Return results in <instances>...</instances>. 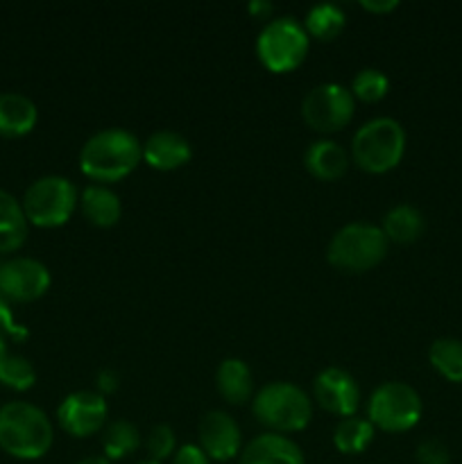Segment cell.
Wrapping results in <instances>:
<instances>
[{
    "instance_id": "1",
    "label": "cell",
    "mask_w": 462,
    "mask_h": 464,
    "mask_svg": "<svg viewBox=\"0 0 462 464\" xmlns=\"http://www.w3.org/2000/svg\"><path fill=\"white\" fill-rule=\"evenodd\" d=\"M143 161V143L131 131L111 127L86 139L80 150V170L98 184L125 179Z\"/></svg>"
},
{
    "instance_id": "2",
    "label": "cell",
    "mask_w": 462,
    "mask_h": 464,
    "mask_svg": "<svg viewBox=\"0 0 462 464\" xmlns=\"http://www.w3.org/2000/svg\"><path fill=\"white\" fill-rule=\"evenodd\" d=\"M54 430L50 417L27 401L0 406V449L18 460H39L50 451Z\"/></svg>"
},
{
    "instance_id": "3",
    "label": "cell",
    "mask_w": 462,
    "mask_h": 464,
    "mask_svg": "<svg viewBox=\"0 0 462 464\" xmlns=\"http://www.w3.org/2000/svg\"><path fill=\"white\" fill-rule=\"evenodd\" d=\"M252 412L270 433H299L313 420V401L299 385L274 381L252 397Z\"/></svg>"
},
{
    "instance_id": "4",
    "label": "cell",
    "mask_w": 462,
    "mask_h": 464,
    "mask_svg": "<svg viewBox=\"0 0 462 464\" xmlns=\"http://www.w3.org/2000/svg\"><path fill=\"white\" fill-rule=\"evenodd\" d=\"M406 154V130L390 116H379L358 127L351 139V159L361 170L383 175L394 170Z\"/></svg>"
},
{
    "instance_id": "5",
    "label": "cell",
    "mask_w": 462,
    "mask_h": 464,
    "mask_svg": "<svg viewBox=\"0 0 462 464\" xmlns=\"http://www.w3.org/2000/svg\"><path fill=\"white\" fill-rule=\"evenodd\" d=\"M390 240L371 222H349L333 234L326 247V261L340 272L362 275L388 256Z\"/></svg>"
},
{
    "instance_id": "6",
    "label": "cell",
    "mask_w": 462,
    "mask_h": 464,
    "mask_svg": "<svg viewBox=\"0 0 462 464\" xmlns=\"http://www.w3.org/2000/svg\"><path fill=\"white\" fill-rule=\"evenodd\" d=\"M311 36L294 16H276L263 25L256 39V57L270 72H290L303 63Z\"/></svg>"
},
{
    "instance_id": "7",
    "label": "cell",
    "mask_w": 462,
    "mask_h": 464,
    "mask_svg": "<svg viewBox=\"0 0 462 464\" xmlns=\"http://www.w3.org/2000/svg\"><path fill=\"white\" fill-rule=\"evenodd\" d=\"M77 202H80V193L75 184L62 175L39 177L27 186L21 199L27 222L41 229L66 225L77 208Z\"/></svg>"
},
{
    "instance_id": "8",
    "label": "cell",
    "mask_w": 462,
    "mask_h": 464,
    "mask_svg": "<svg viewBox=\"0 0 462 464\" xmlns=\"http://www.w3.org/2000/svg\"><path fill=\"white\" fill-rule=\"evenodd\" d=\"M424 403L419 392L403 381H385L367 401V420L383 433H406L421 420Z\"/></svg>"
},
{
    "instance_id": "9",
    "label": "cell",
    "mask_w": 462,
    "mask_h": 464,
    "mask_svg": "<svg viewBox=\"0 0 462 464\" xmlns=\"http://www.w3.org/2000/svg\"><path fill=\"white\" fill-rule=\"evenodd\" d=\"M356 113V98L351 91L335 82L317 84L303 95L302 118L313 131L335 134L351 122Z\"/></svg>"
},
{
    "instance_id": "10",
    "label": "cell",
    "mask_w": 462,
    "mask_h": 464,
    "mask_svg": "<svg viewBox=\"0 0 462 464\" xmlns=\"http://www.w3.org/2000/svg\"><path fill=\"white\" fill-rule=\"evenodd\" d=\"M109 403L93 390H77L66 394L57 406V421L68 435L77 440L102 433L107 426Z\"/></svg>"
},
{
    "instance_id": "11",
    "label": "cell",
    "mask_w": 462,
    "mask_h": 464,
    "mask_svg": "<svg viewBox=\"0 0 462 464\" xmlns=\"http://www.w3.org/2000/svg\"><path fill=\"white\" fill-rule=\"evenodd\" d=\"M50 284V270L36 258L16 256L0 266V297L7 302H36L48 293Z\"/></svg>"
},
{
    "instance_id": "12",
    "label": "cell",
    "mask_w": 462,
    "mask_h": 464,
    "mask_svg": "<svg viewBox=\"0 0 462 464\" xmlns=\"http://www.w3.org/2000/svg\"><path fill=\"white\" fill-rule=\"evenodd\" d=\"M313 397L317 406L335 417H353L361 406V388L347 370L326 367L313 381Z\"/></svg>"
},
{
    "instance_id": "13",
    "label": "cell",
    "mask_w": 462,
    "mask_h": 464,
    "mask_svg": "<svg viewBox=\"0 0 462 464\" xmlns=\"http://www.w3.org/2000/svg\"><path fill=\"white\" fill-rule=\"evenodd\" d=\"M199 449L211 460L226 462L243 451V433L234 417L225 411H208L197 426Z\"/></svg>"
},
{
    "instance_id": "14",
    "label": "cell",
    "mask_w": 462,
    "mask_h": 464,
    "mask_svg": "<svg viewBox=\"0 0 462 464\" xmlns=\"http://www.w3.org/2000/svg\"><path fill=\"white\" fill-rule=\"evenodd\" d=\"M193 159V145L184 134L172 130H159L143 143V161L161 172L177 170Z\"/></svg>"
},
{
    "instance_id": "15",
    "label": "cell",
    "mask_w": 462,
    "mask_h": 464,
    "mask_svg": "<svg viewBox=\"0 0 462 464\" xmlns=\"http://www.w3.org/2000/svg\"><path fill=\"white\" fill-rule=\"evenodd\" d=\"M240 464H306L303 451L294 440L281 433H261L240 451Z\"/></svg>"
},
{
    "instance_id": "16",
    "label": "cell",
    "mask_w": 462,
    "mask_h": 464,
    "mask_svg": "<svg viewBox=\"0 0 462 464\" xmlns=\"http://www.w3.org/2000/svg\"><path fill=\"white\" fill-rule=\"evenodd\" d=\"M303 166L315 179L338 181L349 170V154L335 140L320 139L308 145L306 154H303Z\"/></svg>"
},
{
    "instance_id": "17",
    "label": "cell",
    "mask_w": 462,
    "mask_h": 464,
    "mask_svg": "<svg viewBox=\"0 0 462 464\" xmlns=\"http://www.w3.org/2000/svg\"><path fill=\"white\" fill-rule=\"evenodd\" d=\"M39 121V109L27 95L0 93V136L5 139H18V136L30 134Z\"/></svg>"
},
{
    "instance_id": "18",
    "label": "cell",
    "mask_w": 462,
    "mask_h": 464,
    "mask_svg": "<svg viewBox=\"0 0 462 464\" xmlns=\"http://www.w3.org/2000/svg\"><path fill=\"white\" fill-rule=\"evenodd\" d=\"M77 207H80L82 216H84L91 225L100 227V229H109V227L118 225V220H120L122 216L120 198L102 184L86 186L80 193Z\"/></svg>"
},
{
    "instance_id": "19",
    "label": "cell",
    "mask_w": 462,
    "mask_h": 464,
    "mask_svg": "<svg viewBox=\"0 0 462 464\" xmlns=\"http://www.w3.org/2000/svg\"><path fill=\"white\" fill-rule=\"evenodd\" d=\"M216 385L220 397L231 406H243L252 399L254 379L252 370L243 358H225L217 365Z\"/></svg>"
},
{
    "instance_id": "20",
    "label": "cell",
    "mask_w": 462,
    "mask_h": 464,
    "mask_svg": "<svg viewBox=\"0 0 462 464\" xmlns=\"http://www.w3.org/2000/svg\"><path fill=\"white\" fill-rule=\"evenodd\" d=\"M383 229L385 238L390 243L397 245H410L415 240H419L426 231V218L412 204H397V207L390 208L383 216Z\"/></svg>"
},
{
    "instance_id": "21",
    "label": "cell",
    "mask_w": 462,
    "mask_h": 464,
    "mask_svg": "<svg viewBox=\"0 0 462 464\" xmlns=\"http://www.w3.org/2000/svg\"><path fill=\"white\" fill-rule=\"evenodd\" d=\"M27 222L23 204L7 190H0V254L16 252L27 240Z\"/></svg>"
},
{
    "instance_id": "22",
    "label": "cell",
    "mask_w": 462,
    "mask_h": 464,
    "mask_svg": "<svg viewBox=\"0 0 462 464\" xmlns=\"http://www.w3.org/2000/svg\"><path fill=\"white\" fill-rule=\"evenodd\" d=\"M376 429L365 417H344L333 429V447L344 456H358L374 442Z\"/></svg>"
},
{
    "instance_id": "23",
    "label": "cell",
    "mask_w": 462,
    "mask_h": 464,
    "mask_svg": "<svg viewBox=\"0 0 462 464\" xmlns=\"http://www.w3.org/2000/svg\"><path fill=\"white\" fill-rule=\"evenodd\" d=\"M428 362L444 381H448V383H462V340H435L428 349Z\"/></svg>"
},
{
    "instance_id": "24",
    "label": "cell",
    "mask_w": 462,
    "mask_h": 464,
    "mask_svg": "<svg viewBox=\"0 0 462 464\" xmlns=\"http://www.w3.org/2000/svg\"><path fill=\"white\" fill-rule=\"evenodd\" d=\"M140 447V433L131 421L116 420L104 426L102 451L107 460H122Z\"/></svg>"
},
{
    "instance_id": "25",
    "label": "cell",
    "mask_w": 462,
    "mask_h": 464,
    "mask_svg": "<svg viewBox=\"0 0 462 464\" xmlns=\"http://www.w3.org/2000/svg\"><path fill=\"white\" fill-rule=\"evenodd\" d=\"M344 12L338 5L331 3H320L313 5L308 9L306 18H303V30L308 32V36L320 41H333L335 36L342 32L344 27Z\"/></svg>"
},
{
    "instance_id": "26",
    "label": "cell",
    "mask_w": 462,
    "mask_h": 464,
    "mask_svg": "<svg viewBox=\"0 0 462 464\" xmlns=\"http://www.w3.org/2000/svg\"><path fill=\"white\" fill-rule=\"evenodd\" d=\"M349 91H351L353 98L361 100V102H379V100H383L385 95H388L390 80L383 71H379V68H362V71H358L356 75H353Z\"/></svg>"
},
{
    "instance_id": "27",
    "label": "cell",
    "mask_w": 462,
    "mask_h": 464,
    "mask_svg": "<svg viewBox=\"0 0 462 464\" xmlns=\"http://www.w3.org/2000/svg\"><path fill=\"white\" fill-rule=\"evenodd\" d=\"M0 383L9 390H16V392H25L36 383V372L27 358L7 353L0 362Z\"/></svg>"
},
{
    "instance_id": "28",
    "label": "cell",
    "mask_w": 462,
    "mask_h": 464,
    "mask_svg": "<svg viewBox=\"0 0 462 464\" xmlns=\"http://www.w3.org/2000/svg\"><path fill=\"white\" fill-rule=\"evenodd\" d=\"M145 449H148L149 453V460L163 462L168 460V458H172L177 451L175 430H172L168 424L152 426L148 433V440H145Z\"/></svg>"
},
{
    "instance_id": "29",
    "label": "cell",
    "mask_w": 462,
    "mask_h": 464,
    "mask_svg": "<svg viewBox=\"0 0 462 464\" xmlns=\"http://www.w3.org/2000/svg\"><path fill=\"white\" fill-rule=\"evenodd\" d=\"M417 464H451V451L439 440H424L415 451Z\"/></svg>"
},
{
    "instance_id": "30",
    "label": "cell",
    "mask_w": 462,
    "mask_h": 464,
    "mask_svg": "<svg viewBox=\"0 0 462 464\" xmlns=\"http://www.w3.org/2000/svg\"><path fill=\"white\" fill-rule=\"evenodd\" d=\"M25 340L27 329L23 324H18L16 317H14L9 302L5 297H0V340Z\"/></svg>"
},
{
    "instance_id": "31",
    "label": "cell",
    "mask_w": 462,
    "mask_h": 464,
    "mask_svg": "<svg viewBox=\"0 0 462 464\" xmlns=\"http://www.w3.org/2000/svg\"><path fill=\"white\" fill-rule=\"evenodd\" d=\"M172 464H211V458L199 449V444H184L172 456Z\"/></svg>"
},
{
    "instance_id": "32",
    "label": "cell",
    "mask_w": 462,
    "mask_h": 464,
    "mask_svg": "<svg viewBox=\"0 0 462 464\" xmlns=\"http://www.w3.org/2000/svg\"><path fill=\"white\" fill-rule=\"evenodd\" d=\"M118 385H120V376L116 374L113 370H100L98 372V379H95V392L102 394V397H109V394H113L118 390Z\"/></svg>"
},
{
    "instance_id": "33",
    "label": "cell",
    "mask_w": 462,
    "mask_h": 464,
    "mask_svg": "<svg viewBox=\"0 0 462 464\" xmlns=\"http://www.w3.org/2000/svg\"><path fill=\"white\" fill-rule=\"evenodd\" d=\"M362 9H367V12H371V14H388V12H394V9L399 7V3L397 0H362Z\"/></svg>"
},
{
    "instance_id": "34",
    "label": "cell",
    "mask_w": 462,
    "mask_h": 464,
    "mask_svg": "<svg viewBox=\"0 0 462 464\" xmlns=\"http://www.w3.org/2000/svg\"><path fill=\"white\" fill-rule=\"evenodd\" d=\"M247 12L256 18H270V14L274 12V7H272L267 0H254V3L247 5Z\"/></svg>"
},
{
    "instance_id": "35",
    "label": "cell",
    "mask_w": 462,
    "mask_h": 464,
    "mask_svg": "<svg viewBox=\"0 0 462 464\" xmlns=\"http://www.w3.org/2000/svg\"><path fill=\"white\" fill-rule=\"evenodd\" d=\"M77 464H113V462L107 460L104 456H91V458H84V460H80Z\"/></svg>"
},
{
    "instance_id": "36",
    "label": "cell",
    "mask_w": 462,
    "mask_h": 464,
    "mask_svg": "<svg viewBox=\"0 0 462 464\" xmlns=\"http://www.w3.org/2000/svg\"><path fill=\"white\" fill-rule=\"evenodd\" d=\"M7 344H5V340H0V362H3V358L7 356Z\"/></svg>"
},
{
    "instance_id": "37",
    "label": "cell",
    "mask_w": 462,
    "mask_h": 464,
    "mask_svg": "<svg viewBox=\"0 0 462 464\" xmlns=\"http://www.w3.org/2000/svg\"><path fill=\"white\" fill-rule=\"evenodd\" d=\"M139 464H161V462H157V460H143V462H139Z\"/></svg>"
}]
</instances>
